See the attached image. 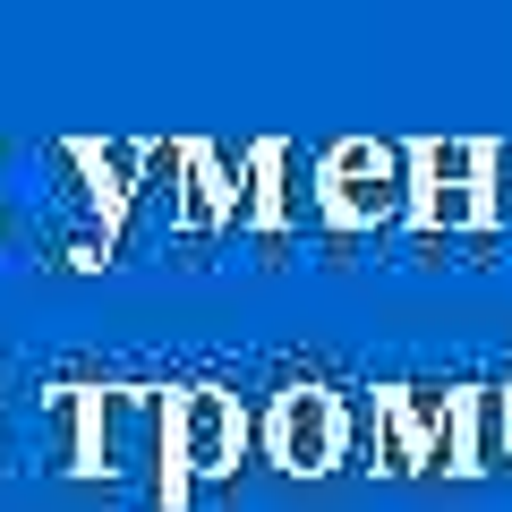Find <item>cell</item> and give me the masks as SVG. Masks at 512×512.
I'll return each instance as SVG.
<instances>
[{"mask_svg": "<svg viewBox=\"0 0 512 512\" xmlns=\"http://www.w3.org/2000/svg\"><path fill=\"white\" fill-rule=\"evenodd\" d=\"M316 180H325V231L410 222V146H393V137H342V146H325L316 154Z\"/></svg>", "mask_w": 512, "mask_h": 512, "instance_id": "obj_1", "label": "cell"}, {"mask_svg": "<svg viewBox=\"0 0 512 512\" xmlns=\"http://www.w3.org/2000/svg\"><path fill=\"white\" fill-rule=\"evenodd\" d=\"M487 470H512V384H470V470L461 478Z\"/></svg>", "mask_w": 512, "mask_h": 512, "instance_id": "obj_5", "label": "cell"}, {"mask_svg": "<svg viewBox=\"0 0 512 512\" xmlns=\"http://www.w3.org/2000/svg\"><path fill=\"white\" fill-rule=\"evenodd\" d=\"M342 453H350V410H342V393L316 384V376L282 384L274 410H265V461L291 470V478H325V470H342Z\"/></svg>", "mask_w": 512, "mask_h": 512, "instance_id": "obj_3", "label": "cell"}, {"mask_svg": "<svg viewBox=\"0 0 512 512\" xmlns=\"http://www.w3.org/2000/svg\"><path fill=\"white\" fill-rule=\"evenodd\" d=\"M265 231H325L316 154H299L291 137H265Z\"/></svg>", "mask_w": 512, "mask_h": 512, "instance_id": "obj_4", "label": "cell"}, {"mask_svg": "<svg viewBox=\"0 0 512 512\" xmlns=\"http://www.w3.org/2000/svg\"><path fill=\"white\" fill-rule=\"evenodd\" d=\"M410 171H419V180L478 188L487 180V137H410Z\"/></svg>", "mask_w": 512, "mask_h": 512, "instance_id": "obj_7", "label": "cell"}, {"mask_svg": "<svg viewBox=\"0 0 512 512\" xmlns=\"http://www.w3.org/2000/svg\"><path fill=\"white\" fill-rule=\"evenodd\" d=\"M478 205H487V231L512 239V137H487V180H478Z\"/></svg>", "mask_w": 512, "mask_h": 512, "instance_id": "obj_8", "label": "cell"}, {"mask_svg": "<svg viewBox=\"0 0 512 512\" xmlns=\"http://www.w3.org/2000/svg\"><path fill=\"white\" fill-rule=\"evenodd\" d=\"M248 444H256V427H248V402H239L231 384H180L171 393V470L188 478L197 504H205V487L239 478Z\"/></svg>", "mask_w": 512, "mask_h": 512, "instance_id": "obj_2", "label": "cell"}, {"mask_svg": "<svg viewBox=\"0 0 512 512\" xmlns=\"http://www.w3.org/2000/svg\"><path fill=\"white\" fill-rule=\"evenodd\" d=\"M410 231H487V205H478V188H453V180H419L410 171Z\"/></svg>", "mask_w": 512, "mask_h": 512, "instance_id": "obj_6", "label": "cell"}]
</instances>
